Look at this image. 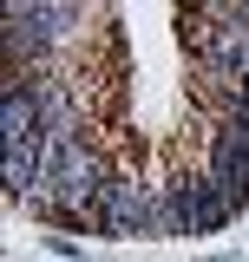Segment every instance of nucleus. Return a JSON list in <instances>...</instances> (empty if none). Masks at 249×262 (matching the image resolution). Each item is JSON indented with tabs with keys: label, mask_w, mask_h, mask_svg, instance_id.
Returning <instances> with one entry per match:
<instances>
[{
	"label": "nucleus",
	"mask_w": 249,
	"mask_h": 262,
	"mask_svg": "<svg viewBox=\"0 0 249 262\" xmlns=\"http://www.w3.org/2000/svg\"><path fill=\"white\" fill-rule=\"evenodd\" d=\"M86 33V7H59V0H13L7 7V72H39V66H66L59 53Z\"/></svg>",
	"instance_id": "obj_1"
},
{
	"label": "nucleus",
	"mask_w": 249,
	"mask_h": 262,
	"mask_svg": "<svg viewBox=\"0 0 249 262\" xmlns=\"http://www.w3.org/2000/svg\"><path fill=\"white\" fill-rule=\"evenodd\" d=\"M98 236L105 243H138V236H151V177H138V170H112V184L98 196Z\"/></svg>",
	"instance_id": "obj_2"
},
{
	"label": "nucleus",
	"mask_w": 249,
	"mask_h": 262,
	"mask_svg": "<svg viewBox=\"0 0 249 262\" xmlns=\"http://www.w3.org/2000/svg\"><path fill=\"white\" fill-rule=\"evenodd\" d=\"M171 203H177V223H184V236H223L230 223H243V216H236V210L217 196V184L203 177V164L171 170Z\"/></svg>",
	"instance_id": "obj_3"
},
{
	"label": "nucleus",
	"mask_w": 249,
	"mask_h": 262,
	"mask_svg": "<svg viewBox=\"0 0 249 262\" xmlns=\"http://www.w3.org/2000/svg\"><path fill=\"white\" fill-rule=\"evenodd\" d=\"M203 177L217 184V196L236 210V216H249V151L230 138V131H217V125H203Z\"/></svg>",
	"instance_id": "obj_4"
},
{
	"label": "nucleus",
	"mask_w": 249,
	"mask_h": 262,
	"mask_svg": "<svg viewBox=\"0 0 249 262\" xmlns=\"http://www.w3.org/2000/svg\"><path fill=\"white\" fill-rule=\"evenodd\" d=\"M46 249H53L59 262H79V256H86V249H79V236H46Z\"/></svg>",
	"instance_id": "obj_5"
}]
</instances>
